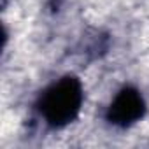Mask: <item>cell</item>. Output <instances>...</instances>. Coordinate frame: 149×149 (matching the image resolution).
I'll list each match as a JSON object with an SVG mask.
<instances>
[{"instance_id":"2","label":"cell","mask_w":149,"mask_h":149,"mask_svg":"<svg viewBox=\"0 0 149 149\" xmlns=\"http://www.w3.org/2000/svg\"><path fill=\"white\" fill-rule=\"evenodd\" d=\"M146 111H147V105H146V100L140 95V91L132 86H126L116 93V97L112 98V102L107 109L105 118L111 125L126 128V126H132L137 121H140L144 118Z\"/></svg>"},{"instance_id":"1","label":"cell","mask_w":149,"mask_h":149,"mask_svg":"<svg viewBox=\"0 0 149 149\" xmlns=\"http://www.w3.org/2000/svg\"><path fill=\"white\" fill-rule=\"evenodd\" d=\"M83 98L81 81L76 76H63L44 90L37 102V109L49 126L63 128L79 116Z\"/></svg>"}]
</instances>
